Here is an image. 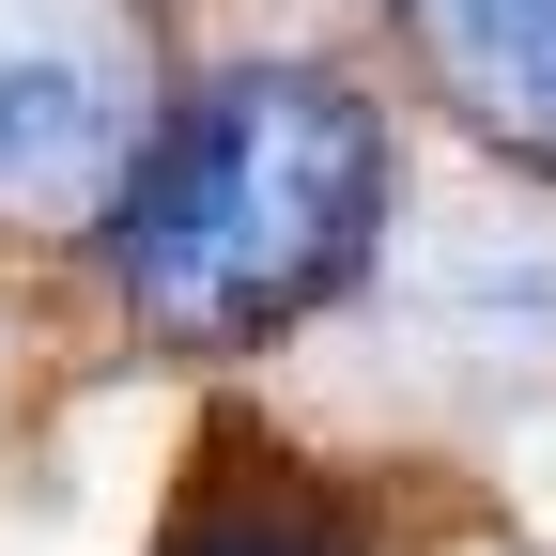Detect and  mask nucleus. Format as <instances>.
<instances>
[{"label":"nucleus","instance_id":"1","mask_svg":"<svg viewBox=\"0 0 556 556\" xmlns=\"http://www.w3.org/2000/svg\"><path fill=\"white\" fill-rule=\"evenodd\" d=\"M387 201H402V155L356 78L232 62L155 124V155L109 217V278L170 356H248L387 248Z\"/></svg>","mask_w":556,"mask_h":556},{"label":"nucleus","instance_id":"2","mask_svg":"<svg viewBox=\"0 0 556 556\" xmlns=\"http://www.w3.org/2000/svg\"><path fill=\"white\" fill-rule=\"evenodd\" d=\"M155 124L139 0H0V232H109Z\"/></svg>","mask_w":556,"mask_h":556},{"label":"nucleus","instance_id":"3","mask_svg":"<svg viewBox=\"0 0 556 556\" xmlns=\"http://www.w3.org/2000/svg\"><path fill=\"white\" fill-rule=\"evenodd\" d=\"M433 109H464L479 155L556 170V0H387Z\"/></svg>","mask_w":556,"mask_h":556},{"label":"nucleus","instance_id":"4","mask_svg":"<svg viewBox=\"0 0 556 556\" xmlns=\"http://www.w3.org/2000/svg\"><path fill=\"white\" fill-rule=\"evenodd\" d=\"M155 556H371V541H356V510H340V495H325L294 448H248V433H217V448H201V479L170 495Z\"/></svg>","mask_w":556,"mask_h":556},{"label":"nucleus","instance_id":"5","mask_svg":"<svg viewBox=\"0 0 556 556\" xmlns=\"http://www.w3.org/2000/svg\"><path fill=\"white\" fill-rule=\"evenodd\" d=\"M417 340L464 371H541L556 356V248L526 232H448L433 278H417Z\"/></svg>","mask_w":556,"mask_h":556}]
</instances>
